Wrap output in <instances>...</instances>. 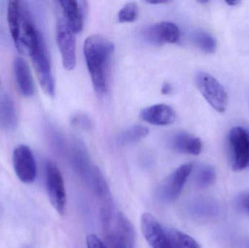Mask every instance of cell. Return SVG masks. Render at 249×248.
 Segmentation results:
<instances>
[{
  "label": "cell",
  "mask_w": 249,
  "mask_h": 248,
  "mask_svg": "<svg viewBox=\"0 0 249 248\" xmlns=\"http://www.w3.org/2000/svg\"><path fill=\"white\" fill-rule=\"evenodd\" d=\"M115 47L105 36L95 34L85 41L84 55L93 87L104 96L108 90L109 70Z\"/></svg>",
  "instance_id": "obj_1"
},
{
  "label": "cell",
  "mask_w": 249,
  "mask_h": 248,
  "mask_svg": "<svg viewBox=\"0 0 249 248\" xmlns=\"http://www.w3.org/2000/svg\"><path fill=\"white\" fill-rule=\"evenodd\" d=\"M7 21L10 34L18 50L23 55L32 56L42 36L35 28L26 3L9 1Z\"/></svg>",
  "instance_id": "obj_2"
},
{
  "label": "cell",
  "mask_w": 249,
  "mask_h": 248,
  "mask_svg": "<svg viewBox=\"0 0 249 248\" xmlns=\"http://www.w3.org/2000/svg\"><path fill=\"white\" fill-rule=\"evenodd\" d=\"M196 83L202 96L213 109L220 113L225 112L228 104V93L215 77L205 71H199Z\"/></svg>",
  "instance_id": "obj_3"
},
{
  "label": "cell",
  "mask_w": 249,
  "mask_h": 248,
  "mask_svg": "<svg viewBox=\"0 0 249 248\" xmlns=\"http://www.w3.org/2000/svg\"><path fill=\"white\" fill-rule=\"evenodd\" d=\"M56 42L62 58L63 66L67 71H71L77 62L75 32L63 14L58 17Z\"/></svg>",
  "instance_id": "obj_4"
},
{
  "label": "cell",
  "mask_w": 249,
  "mask_h": 248,
  "mask_svg": "<svg viewBox=\"0 0 249 248\" xmlns=\"http://www.w3.org/2000/svg\"><path fill=\"white\" fill-rule=\"evenodd\" d=\"M232 168L241 171L249 167V132L241 127L232 128L228 134Z\"/></svg>",
  "instance_id": "obj_5"
},
{
  "label": "cell",
  "mask_w": 249,
  "mask_h": 248,
  "mask_svg": "<svg viewBox=\"0 0 249 248\" xmlns=\"http://www.w3.org/2000/svg\"><path fill=\"white\" fill-rule=\"evenodd\" d=\"M46 183L51 203L60 215H64L67 205L64 179L58 166L49 160L46 164Z\"/></svg>",
  "instance_id": "obj_6"
},
{
  "label": "cell",
  "mask_w": 249,
  "mask_h": 248,
  "mask_svg": "<svg viewBox=\"0 0 249 248\" xmlns=\"http://www.w3.org/2000/svg\"><path fill=\"white\" fill-rule=\"evenodd\" d=\"M31 57L42 90L45 94L53 97L55 93V81L42 36Z\"/></svg>",
  "instance_id": "obj_7"
},
{
  "label": "cell",
  "mask_w": 249,
  "mask_h": 248,
  "mask_svg": "<svg viewBox=\"0 0 249 248\" xmlns=\"http://www.w3.org/2000/svg\"><path fill=\"white\" fill-rule=\"evenodd\" d=\"M142 37L148 43L156 46L177 43L180 38L179 28L173 22H160L143 29Z\"/></svg>",
  "instance_id": "obj_8"
},
{
  "label": "cell",
  "mask_w": 249,
  "mask_h": 248,
  "mask_svg": "<svg viewBox=\"0 0 249 248\" xmlns=\"http://www.w3.org/2000/svg\"><path fill=\"white\" fill-rule=\"evenodd\" d=\"M13 163L18 178L23 183H30L36 176V165L32 150L26 145L16 147L13 153Z\"/></svg>",
  "instance_id": "obj_9"
},
{
  "label": "cell",
  "mask_w": 249,
  "mask_h": 248,
  "mask_svg": "<svg viewBox=\"0 0 249 248\" xmlns=\"http://www.w3.org/2000/svg\"><path fill=\"white\" fill-rule=\"evenodd\" d=\"M192 163L181 165L173 172L162 183L160 192L162 199L167 201L176 200L179 197L184 184L193 171Z\"/></svg>",
  "instance_id": "obj_10"
},
{
  "label": "cell",
  "mask_w": 249,
  "mask_h": 248,
  "mask_svg": "<svg viewBox=\"0 0 249 248\" xmlns=\"http://www.w3.org/2000/svg\"><path fill=\"white\" fill-rule=\"evenodd\" d=\"M141 229L143 237L152 248H171L166 232L151 214L146 213L141 217Z\"/></svg>",
  "instance_id": "obj_11"
},
{
  "label": "cell",
  "mask_w": 249,
  "mask_h": 248,
  "mask_svg": "<svg viewBox=\"0 0 249 248\" xmlns=\"http://www.w3.org/2000/svg\"><path fill=\"white\" fill-rule=\"evenodd\" d=\"M186 213L195 219L209 220L216 218L219 214V205L210 198H196L188 201L185 205Z\"/></svg>",
  "instance_id": "obj_12"
},
{
  "label": "cell",
  "mask_w": 249,
  "mask_h": 248,
  "mask_svg": "<svg viewBox=\"0 0 249 248\" xmlns=\"http://www.w3.org/2000/svg\"><path fill=\"white\" fill-rule=\"evenodd\" d=\"M140 117L142 120L151 125L165 126L175 122L177 115L171 106L159 103L142 109L140 112Z\"/></svg>",
  "instance_id": "obj_13"
},
{
  "label": "cell",
  "mask_w": 249,
  "mask_h": 248,
  "mask_svg": "<svg viewBox=\"0 0 249 248\" xmlns=\"http://www.w3.org/2000/svg\"><path fill=\"white\" fill-rule=\"evenodd\" d=\"M60 7L65 18L75 33H79L83 29L85 17L87 14L88 4L86 1L67 0L60 1Z\"/></svg>",
  "instance_id": "obj_14"
},
{
  "label": "cell",
  "mask_w": 249,
  "mask_h": 248,
  "mask_svg": "<svg viewBox=\"0 0 249 248\" xmlns=\"http://www.w3.org/2000/svg\"><path fill=\"white\" fill-rule=\"evenodd\" d=\"M170 146L173 149L183 154L197 156L203 149L201 140L191 134L178 132L170 138Z\"/></svg>",
  "instance_id": "obj_15"
},
{
  "label": "cell",
  "mask_w": 249,
  "mask_h": 248,
  "mask_svg": "<svg viewBox=\"0 0 249 248\" xmlns=\"http://www.w3.org/2000/svg\"><path fill=\"white\" fill-rule=\"evenodd\" d=\"M14 72L19 90L23 96H33L35 84L33 77L27 62L23 58H16L14 62Z\"/></svg>",
  "instance_id": "obj_16"
},
{
  "label": "cell",
  "mask_w": 249,
  "mask_h": 248,
  "mask_svg": "<svg viewBox=\"0 0 249 248\" xmlns=\"http://www.w3.org/2000/svg\"><path fill=\"white\" fill-rule=\"evenodd\" d=\"M112 236L121 242L126 248L134 247V231L129 220L120 213L117 218L116 232L112 233Z\"/></svg>",
  "instance_id": "obj_17"
},
{
  "label": "cell",
  "mask_w": 249,
  "mask_h": 248,
  "mask_svg": "<svg viewBox=\"0 0 249 248\" xmlns=\"http://www.w3.org/2000/svg\"><path fill=\"white\" fill-rule=\"evenodd\" d=\"M16 109L10 96H4L0 99V124L4 128L10 129L16 124Z\"/></svg>",
  "instance_id": "obj_18"
},
{
  "label": "cell",
  "mask_w": 249,
  "mask_h": 248,
  "mask_svg": "<svg viewBox=\"0 0 249 248\" xmlns=\"http://www.w3.org/2000/svg\"><path fill=\"white\" fill-rule=\"evenodd\" d=\"M166 234L171 248H200L196 240L182 231L171 230Z\"/></svg>",
  "instance_id": "obj_19"
},
{
  "label": "cell",
  "mask_w": 249,
  "mask_h": 248,
  "mask_svg": "<svg viewBox=\"0 0 249 248\" xmlns=\"http://www.w3.org/2000/svg\"><path fill=\"white\" fill-rule=\"evenodd\" d=\"M149 135V130L143 125H133L121 132L118 136V141L120 144L127 145L142 141Z\"/></svg>",
  "instance_id": "obj_20"
},
{
  "label": "cell",
  "mask_w": 249,
  "mask_h": 248,
  "mask_svg": "<svg viewBox=\"0 0 249 248\" xmlns=\"http://www.w3.org/2000/svg\"><path fill=\"white\" fill-rule=\"evenodd\" d=\"M195 45L206 53H213L216 51V41L215 38L206 31L197 30L193 33Z\"/></svg>",
  "instance_id": "obj_21"
},
{
  "label": "cell",
  "mask_w": 249,
  "mask_h": 248,
  "mask_svg": "<svg viewBox=\"0 0 249 248\" xmlns=\"http://www.w3.org/2000/svg\"><path fill=\"white\" fill-rule=\"evenodd\" d=\"M216 180V171L212 166L203 165L197 169L196 175V186L206 189L213 184Z\"/></svg>",
  "instance_id": "obj_22"
},
{
  "label": "cell",
  "mask_w": 249,
  "mask_h": 248,
  "mask_svg": "<svg viewBox=\"0 0 249 248\" xmlns=\"http://www.w3.org/2000/svg\"><path fill=\"white\" fill-rule=\"evenodd\" d=\"M139 7L135 2H128L124 4L118 13V20L121 23H132L137 18Z\"/></svg>",
  "instance_id": "obj_23"
},
{
  "label": "cell",
  "mask_w": 249,
  "mask_h": 248,
  "mask_svg": "<svg viewBox=\"0 0 249 248\" xmlns=\"http://www.w3.org/2000/svg\"><path fill=\"white\" fill-rule=\"evenodd\" d=\"M71 123L74 126L80 129L89 130L90 128V120L88 116L84 115H77L74 116L71 121Z\"/></svg>",
  "instance_id": "obj_24"
},
{
  "label": "cell",
  "mask_w": 249,
  "mask_h": 248,
  "mask_svg": "<svg viewBox=\"0 0 249 248\" xmlns=\"http://www.w3.org/2000/svg\"><path fill=\"white\" fill-rule=\"evenodd\" d=\"M88 248H107L97 236L90 234L86 239Z\"/></svg>",
  "instance_id": "obj_25"
},
{
  "label": "cell",
  "mask_w": 249,
  "mask_h": 248,
  "mask_svg": "<svg viewBox=\"0 0 249 248\" xmlns=\"http://www.w3.org/2000/svg\"><path fill=\"white\" fill-rule=\"evenodd\" d=\"M238 205L241 209L249 214V192L244 193L238 198Z\"/></svg>",
  "instance_id": "obj_26"
},
{
  "label": "cell",
  "mask_w": 249,
  "mask_h": 248,
  "mask_svg": "<svg viewBox=\"0 0 249 248\" xmlns=\"http://www.w3.org/2000/svg\"><path fill=\"white\" fill-rule=\"evenodd\" d=\"M172 91V87L169 83H164L162 85V89H161V93L163 95H168Z\"/></svg>",
  "instance_id": "obj_27"
},
{
  "label": "cell",
  "mask_w": 249,
  "mask_h": 248,
  "mask_svg": "<svg viewBox=\"0 0 249 248\" xmlns=\"http://www.w3.org/2000/svg\"><path fill=\"white\" fill-rule=\"evenodd\" d=\"M240 248H249V240L243 242L240 246Z\"/></svg>",
  "instance_id": "obj_28"
},
{
  "label": "cell",
  "mask_w": 249,
  "mask_h": 248,
  "mask_svg": "<svg viewBox=\"0 0 249 248\" xmlns=\"http://www.w3.org/2000/svg\"><path fill=\"white\" fill-rule=\"evenodd\" d=\"M227 4H230L231 6L236 5V4H239V1H226Z\"/></svg>",
  "instance_id": "obj_29"
}]
</instances>
